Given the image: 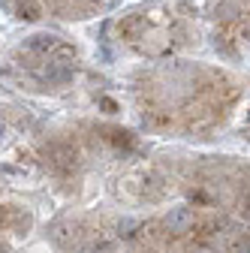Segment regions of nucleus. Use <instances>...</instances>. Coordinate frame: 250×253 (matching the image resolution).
<instances>
[{
	"mask_svg": "<svg viewBox=\"0 0 250 253\" xmlns=\"http://www.w3.org/2000/svg\"><path fill=\"white\" fill-rule=\"evenodd\" d=\"M42 160H45V166H48L51 172H57V175H67V172H73V169L79 166L76 151H73L70 145H64V142L45 145V148H42Z\"/></svg>",
	"mask_w": 250,
	"mask_h": 253,
	"instance_id": "nucleus-1",
	"label": "nucleus"
},
{
	"mask_svg": "<svg viewBox=\"0 0 250 253\" xmlns=\"http://www.w3.org/2000/svg\"><path fill=\"white\" fill-rule=\"evenodd\" d=\"M160 226L166 229V235H175V238L190 235V229L196 226V214H193V208H187V205H181V208H169V214L163 217V223H160Z\"/></svg>",
	"mask_w": 250,
	"mask_h": 253,
	"instance_id": "nucleus-2",
	"label": "nucleus"
},
{
	"mask_svg": "<svg viewBox=\"0 0 250 253\" xmlns=\"http://www.w3.org/2000/svg\"><path fill=\"white\" fill-rule=\"evenodd\" d=\"M247 250H250V229L229 223V229L223 235V244H220V253H247Z\"/></svg>",
	"mask_w": 250,
	"mask_h": 253,
	"instance_id": "nucleus-3",
	"label": "nucleus"
},
{
	"mask_svg": "<svg viewBox=\"0 0 250 253\" xmlns=\"http://www.w3.org/2000/svg\"><path fill=\"white\" fill-rule=\"evenodd\" d=\"M42 82H48V84H67L70 79H73V70L67 67V63H57V60H51V63H45L42 67Z\"/></svg>",
	"mask_w": 250,
	"mask_h": 253,
	"instance_id": "nucleus-4",
	"label": "nucleus"
},
{
	"mask_svg": "<svg viewBox=\"0 0 250 253\" xmlns=\"http://www.w3.org/2000/svg\"><path fill=\"white\" fill-rule=\"evenodd\" d=\"M51 238H54V244H57V247L70 250V247H73V241H76V226L70 223V220H57V223L51 226Z\"/></svg>",
	"mask_w": 250,
	"mask_h": 253,
	"instance_id": "nucleus-5",
	"label": "nucleus"
},
{
	"mask_svg": "<svg viewBox=\"0 0 250 253\" xmlns=\"http://www.w3.org/2000/svg\"><path fill=\"white\" fill-rule=\"evenodd\" d=\"M106 136V142H112L115 148H124V151H133L136 148V136L130 133V130H103Z\"/></svg>",
	"mask_w": 250,
	"mask_h": 253,
	"instance_id": "nucleus-6",
	"label": "nucleus"
},
{
	"mask_svg": "<svg viewBox=\"0 0 250 253\" xmlns=\"http://www.w3.org/2000/svg\"><path fill=\"white\" fill-rule=\"evenodd\" d=\"M57 45H60V40L51 37V34H40V37H30V40H27V48L37 51V54H48V51H54Z\"/></svg>",
	"mask_w": 250,
	"mask_h": 253,
	"instance_id": "nucleus-7",
	"label": "nucleus"
},
{
	"mask_svg": "<svg viewBox=\"0 0 250 253\" xmlns=\"http://www.w3.org/2000/svg\"><path fill=\"white\" fill-rule=\"evenodd\" d=\"M18 12H21V18H27V21L42 18V9H40L37 0H21V3H18Z\"/></svg>",
	"mask_w": 250,
	"mask_h": 253,
	"instance_id": "nucleus-8",
	"label": "nucleus"
},
{
	"mask_svg": "<svg viewBox=\"0 0 250 253\" xmlns=\"http://www.w3.org/2000/svg\"><path fill=\"white\" fill-rule=\"evenodd\" d=\"M3 133H6V130H3V124H0V139H3Z\"/></svg>",
	"mask_w": 250,
	"mask_h": 253,
	"instance_id": "nucleus-9",
	"label": "nucleus"
}]
</instances>
